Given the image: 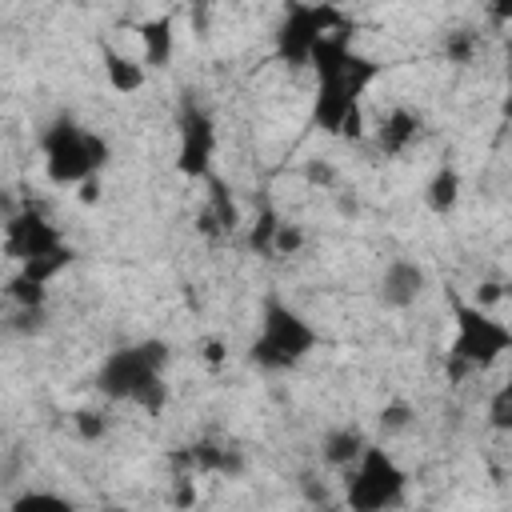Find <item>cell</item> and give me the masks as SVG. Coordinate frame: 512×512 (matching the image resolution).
<instances>
[{
    "label": "cell",
    "instance_id": "1",
    "mask_svg": "<svg viewBox=\"0 0 512 512\" xmlns=\"http://www.w3.org/2000/svg\"><path fill=\"white\" fill-rule=\"evenodd\" d=\"M316 96H312V124L328 136H360V100L384 76V64L356 52L348 32H332L316 56Z\"/></svg>",
    "mask_w": 512,
    "mask_h": 512
},
{
    "label": "cell",
    "instance_id": "2",
    "mask_svg": "<svg viewBox=\"0 0 512 512\" xmlns=\"http://www.w3.org/2000/svg\"><path fill=\"white\" fill-rule=\"evenodd\" d=\"M168 360H172V348L164 340H136V344L108 352L100 360L92 384L100 396L156 416L168 404V384H164Z\"/></svg>",
    "mask_w": 512,
    "mask_h": 512
},
{
    "label": "cell",
    "instance_id": "3",
    "mask_svg": "<svg viewBox=\"0 0 512 512\" xmlns=\"http://www.w3.org/2000/svg\"><path fill=\"white\" fill-rule=\"evenodd\" d=\"M512 352V328L496 320L484 304H468L452 296V340H448V380H468L472 372H488L500 356Z\"/></svg>",
    "mask_w": 512,
    "mask_h": 512
},
{
    "label": "cell",
    "instance_id": "4",
    "mask_svg": "<svg viewBox=\"0 0 512 512\" xmlns=\"http://www.w3.org/2000/svg\"><path fill=\"white\" fill-rule=\"evenodd\" d=\"M320 344V332L280 296H268L260 308V328L248 344V360L260 372H292L300 368L312 348Z\"/></svg>",
    "mask_w": 512,
    "mask_h": 512
},
{
    "label": "cell",
    "instance_id": "5",
    "mask_svg": "<svg viewBox=\"0 0 512 512\" xmlns=\"http://www.w3.org/2000/svg\"><path fill=\"white\" fill-rule=\"evenodd\" d=\"M40 156H44V172L52 184H84L100 176V168L112 160V148L100 132L84 128L80 120L56 116L40 132Z\"/></svg>",
    "mask_w": 512,
    "mask_h": 512
},
{
    "label": "cell",
    "instance_id": "6",
    "mask_svg": "<svg viewBox=\"0 0 512 512\" xmlns=\"http://www.w3.org/2000/svg\"><path fill=\"white\" fill-rule=\"evenodd\" d=\"M344 28V12L332 0H288L276 24V60L288 68L312 64L316 48Z\"/></svg>",
    "mask_w": 512,
    "mask_h": 512
},
{
    "label": "cell",
    "instance_id": "7",
    "mask_svg": "<svg viewBox=\"0 0 512 512\" xmlns=\"http://www.w3.org/2000/svg\"><path fill=\"white\" fill-rule=\"evenodd\" d=\"M344 504L352 512H380V508H396L404 504V492H408V472L392 460L388 448L372 444L356 456V464L344 468Z\"/></svg>",
    "mask_w": 512,
    "mask_h": 512
},
{
    "label": "cell",
    "instance_id": "8",
    "mask_svg": "<svg viewBox=\"0 0 512 512\" xmlns=\"http://www.w3.org/2000/svg\"><path fill=\"white\" fill-rule=\"evenodd\" d=\"M216 148H220V132L212 112L200 100H184L180 104V144H176V172L188 180H208L212 164H216Z\"/></svg>",
    "mask_w": 512,
    "mask_h": 512
},
{
    "label": "cell",
    "instance_id": "9",
    "mask_svg": "<svg viewBox=\"0 0 512 512\" xmlns=\"http://www.w3.org/2000/svg\"><path fill=\"white\" fill-rule=\"evenodd\" d=\"M64 248V236L60 228L40 212V208H24L16 216H8V228H4V252L24 264V260H36V256H48V252H60Z\"/></svg>",
    "mask_w": 512,
    "mask_h": 512
},
{
    "label": "cell",
    "instance_id": "10",
    "mask_svg": "<svg viewBox=\"0 0 512 512\" xmlns=\"http://www.w3.org/2000/svg\"><path fill=\"white\" fill-rule=\"evenodd\" d=\"M424 288H428V272H424L416 260H408V256L388 260L384 272H380V280H376V296H380V304L392 308V312L412 308V304L424 296Z\"/></svg>",
    "mask_w": 512,
    "mask_h": 512
},
{
    "label": "cell",
    "instance_id": "11",
    "mask_svg": "<svg viewBox=\"0 0 512 512\" xmlns=\"http://www.w3.org/2000/svg\"><path fill=\"white\" fill-rule=\"evenodd\" d=\"M420 132H424V116H420L416 108H408V104H396V108H388V112L380 116L376 148H380L384 156H404V152L420 140Z\"/></svg>",
    "mask_w": 512,
    "mask_h": 512
},
{
    "label": "cell",
    "instance_id": "12",
    "mask_svg": "<svg viewBox=\"0 0 512 512\" xmlns=\"http://www.w3.org/2000/svg\"><path fill=\"white\" fill-rule=\"evenodd\" d=\"M136 36H140V48H144V64L148 68H168L172 64V56H176V20L168 12L140 20L136 24Z\"/></svg>",
    "mask_w": 512,
    "mask_h": 512
},
{
    "label": "cell",
    "instance_id": "13",
    "mask_svg": "<svg viewBox=\"0 0 512 512\" xmlns=\"http://www.w3.org/2000/svg\"><path fill=\"white\" fill-rule=\"evenodd\" d=\"M236 224H240V208L232 200V188L212 172L208 176V208L200 216V228L208 236H228V232H236Z\"/></svg>",
    "mask_w": 512,
    "mask_h": 512
},
{
    "label": "cell",
    "instance_id": "14",
    "mask_svg": "<svg viewBox=\"0 0 512 512\" xmlns=\"http://www.w3.org/2000/svg\"><path fill=\"white\" fill-rule=\"evenodd\" d=\"M100 60H104V76H108V88H112V92L132 96V92L144 88V80H148V64H140V60H132V56L108 48V44H100Z\"/></svg>",
    "mask_w": 512,
    "mask_h": 512
},
{
    "label": "cell",
    "instance_id": "15",
    "mask_svg": "<svg viewBox=\"0 0 512 512\" xmlns=\"http://www.w3.org/2000/svg\"><path fill=\"white\" fill-rule=\"evenodd\" d=\"M176 464H184V468H192V472H224V476H232V472L244 468V456H240L236 448H220V444L200 440V444H192L188 452H180Z\"/></svg>",
    "mask_w": 512,
    "mask_h": 512
},
{
    "label": "cell",
    "instance_id": "16",
    "mask_svg": "<svg viewBox=\"0 0 512 512\" xmlns=\"http://www.w3.org/2000/svg\"><path fill=\"white\" fill-rule=\"evenodd\" d=\"M364 448H368V436H364L360 428H352V424L328 428L324 440H320V456H324V464H332V468L356 464V456H360Z\"/></svg>",
    "mask_w": 512,
    "mask_h": 512
},
{
    "label": "cell",
    "instance_id": "17",
    "mask_svg": "<svg viewBox=\"0 0 512 512\" xmlns=\"http://www.w3.org/2000/svg\"><path fill=\"white\" fill-rule=\"evenodd\" d=\"M424 204H428V212H436V216H448V212L460 204V172H456L452 164H440V168L432 172V180H428V188H424Z\"/></svg>",
    "mask_w": 512,
    "mask_h": 512
},
{
    "label": "cell",
    "instance_id": "18",
    "mask_svg": "<svg viewBox=\"0 0 512 512\" xmlns=\"http://www.w3.org/2000/svg\"><path fill=\"white\" fill-rule=\"evenodd\" d=\"M8 300H12V308H44L48 304V284L28 280L24 272H16L8 280Z\"/></svg>",
    "mask_w": 512,
    "mask_h": 512
},
{
    "label": "cell",
    "instance_id": "19",
    "mask_svg": "<svg viewBox=\"0 0 512 512\" xmlns=\"http://www.w3.org/2000/svg\"><path fill=\"white\" fill-rule=\"evenodd\" d=\"M488 424L496 432H512V380H504L488 400Z\"/></svg>",
    "mask_w": 512,
    "mask_h": 512
},
{
    "label": "cell",
    "instance_id": "20",
    "mask_svg": "<svg viewBox=\"0 0 512 512\" xmlns=\"http://www.w3.org/2000/svg\"><path fill=\"white\" fill-rule=\"evenodd\" d=\"M276 228H280V220H276V212L264 204V208H260V220H256V228H252V236H248V244H252L256 252L272 256V236H276Z\"/></svg>",
    "mask_w": 512,
    "mask_h": 512
},
{
    "label": "cell",
    "instance_id": "21",
    "mask_svg": "<svg viewBox=\"0 0 512 512\" xmlns=\"http://www.w3.org/2000/svg\"><path fill=\"white\" fill-rule=\"evenodd\" d=\"M304 228H296V224H280L276 228V236H272V256H296L300 248H304Z\"/></svg>",
    "mask_w": 512,
    "mask_h": 512
},
{
    "label": "cell",
    "instance_id": "22",
    "mask_svg": "<svg viewBox=\"0 0 512 512\" xmlns=\"http://www.w3.org/2000/svg\"><path fill=\"white\" fill-rule=\"evenodd\" d=\"M408 424H412V408L404 400H392V404L380 408V428L384 432H404Z\"/></svg>",
    "mask_w": 512,
    "mask_h": 512
},
{
    "label": "cell",
    "instance_id": "23",
    "mask_svg": "<svg viewBox=\"0 0 512 512\" xmlns=\"http://www.w3.org/2000/svg\"><path fill=\"white\" fill-rule=\"evenodd\" d=\"M72 420H76V432H80L84 440H100V436L108 432V416H104V412H92V408H84V412H76Z\"/></svg>",
    "mask_w": 512,
    "mask_h": 512
},
{
    "label": "cell",
    "instance_id": "24",
    "mask_svg": "<svg viewBox=\"0 0 512 512\" xmlns=\"http://www.w3.org/2000/svg\"><path fill=\"white\" fill-rule=\"evenodd\" d=\"M444 52H448L456 64H468V60H472V52H476V36H472V32H448Z\"/></svg>",
    "mask_w": 512,
    "mask_h": 512
},
{
    "label": "cell",
    "instance_id": "25",
    "mask_svg": "<svg viewBox=\"0 0 512 512\" xmlns=\"http://www.w3.org/2000/svg\"><path fill=\"white\" fill-rule=\"evenodd\" d=\"M8 328H12V332H20V336L40 332V328H44V308H16Z\"/></svg>",
    "mask_w": 512,
    "mask_h": 512
},
{
    "label": "cell",
    "instance_id": "26",
    "mask_svg": "<svg viewBox=\"0 0 512 512\" xmlns=\"http://www.w3.org/2000/svg\"><path fill=\"white\" fill-rule=\"evenodd\" d=\"M488 16L504 28H512V0H488Z\"/></svg>",
    "mask_w": 512,
    "mask_h": 512
},
{
    "label": "cell",
    "instance_id": "27",
    "mask_svg": "<svg viewBox=\"0 0 512 512\" xmlns=\"http://www.w3.org/2000/svg\"><path fill=\"white\" fill-rule=\"evenodd\" d=\"M304 176H308L312 184H332V180H336V172H332L328 164H308V172H304Z\"/></svg>",
    "mask_w": 512,
    "mask_h": 512
},
{
    "label": "cell",
    "instance_id": "28",
    "mask_svg": "<svg viewBox=\"0 0 512 512\" xmlns=\"http://www.w3.org/2000/svg\"><path fill=\"white\" fill-rule=\"evenodd\" d=\"M76 188H80V204H96L100 200V176H92V180H84Z\"/></svg>",
    "mask_w": 512,
    "mask_h": 512
},
{
    "label": "cell",
    "instance_id": "29",
    "mask_svg": "<svg viewBox=\"0 0 512 512\" xmlns=\"http://www.w3.org/2000/svg\"><path fill=\"white\" fill-rule=\"evenodd\" d=\"M204 348H208V360H212V364H220V356H224V352H220V340H208Z\"/></svg>",
    "mask_w": 512,
    "mask_h": 512
},
{
    "label": "cell",
    "instance_id": "30",
    "mask_svg": "<svg viewBox=\"0 0 512 512\" xmlns=\"http://www.w3.org/2000/svg\"><path fill=\"white\" fill-rule=\"evenodd\" d=\"M508 112H512V40H508Z\"/></svg>",
    "mask_w": 512,
    "mask_h": 512
},
{
    "label": "cell",
    "instance_id": "31",
    "mask_svg": "<svg viewBox=\"0 0 512 512\" xmlns=\"http://www.w3.org/2000/svg\"><path fill=\"white\" fill-rule=\"evenodd\" d=\"M332 4H336V0H332Z\"/></svg>",
    "mask_w": 512,
    "mask_h": 512
}]
</instances>
